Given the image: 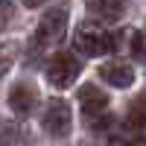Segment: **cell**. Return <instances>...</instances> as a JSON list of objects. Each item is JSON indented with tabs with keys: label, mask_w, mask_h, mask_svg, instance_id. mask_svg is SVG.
Returning a JSON list of instances; mask_svg holds the SVG:
<instances>
[{
	"label": "cell",
	"mask_w": 146,
	"mask_h": 146,
	"mask_svg": "<svg viewBox=\"0 0 146 146\" xmlns=\"http://www.w3.org/2000/svg\"><path fill=\"white\" fill-rule=\"evenodd\" d=\"M35 102H38V91H35V85H29V82H21V85H15V88L9 91V108L18 117H27L35 108Z\"/></svg>",
	"instance_id": "5b68a950"
},
{
	"label": "cell",
	"mask_w": 146,
	"mask_h": 146,
	"mask_svg": "<svg viewBox=\"0 0 146 146\" xmlns=\"http://www.w3.org/2000/svg\"><path fill=\"white\" fill-rule=\"evenodd\" d=\"M18 53H21L18 41H6V44H0V76H3V73H9V67L15 64Z\"/></svg>",
	"instance_id": "30bf717a"
},
{
	"label": "cell",
	"mask_w": 146,
	"mask_h": 146,
	"mask_svg": "<svg viewBox=\"0 0 146 146\" xmlns=\"http://www.w3.org/2000/svg\"><path fill=\"white\" fill-rule=\"evenodd\" d=\"M129 47H131V56L146 62V32H135L129 29Z\"/></svg>",
	"instance_id": "8fae6325"
},
{
	"label": "cell",
	"mask_w": 146,
	"mask_h": 146,
	"mask_svg": "<svg viewBox=\"0 0 146 146\" xmlns=\"http://www.w3.org/2000/svg\"><path fill=\"white\" fill-rule=\"evenodd\" d=\"M41 126L50 137H67V131H70V105L64 100H50L47 108H44Z\"/></svg>",
	"instance_id": "277c9868"
},
{
	"label": "cell",
	"mask_w": 146,
	"mask_h": 146,
	"mask_svg": "<svg viewBox=\"0 0 146 146\" xmlns=\"http://www.w3.org/2000/svg\"><path fill=\"white\" fill-rule=\"evenodd\" d=\"M9 18H12V3L0 0V27H3V23H9Z\"/></svg>",
	"instance_id": "7c38bea8"
},
{
	"label": "cell",
	"mask_w": 146,
	"mask_h": 146,
	"mask_svg": "<svg viewBox=\"0 0 146 146\" xmlns=\"http://www.w3.org/2000/svg\"><path fill=\"white\" fill-rule=\"evenodd\" d=\"M79 105H82L85 117H94V114H102L108 108V96L96 85H82L79 88Z\"/></svg>",
	"instance_id": "ba28073f"
},
{
	"label": "cell",
	"mask_w": 146,
	"mask_h": 146,
	"mask_svg": "<svg viewBox=\"0 0 146 146\" xmlns=\"http://www.w3.org/2000/svg\"><path fill=\"white\" fill-rule=\"evenodd\" d=\"M67 21H70L67 6H56L50 12H44L38 29H35V44H38V47H56V44H62L64 35H67Z\"/></svg>",
	"instance_id": "7a4b0ae2"
},
{
	"label": "cell",
	"mask_w": 146,
	"mask_h": 146,
	"mask_svg": "<svg viewBox=\"0 0 146 146\" xmlns=\"http://www.w3.org/2000/svg\"><path fill=\"white\" fill-rule=\"evenodd\" d=\"M73 44H76V50L82 56H108V53H114L117 47H120V38L114 32H105L100 29L96 23H79L76 32H73Z\"/></svg>",
	"instance_id": "6da1fadb"
},
{
	"label": "cell",
	"mask_w": 146,
	"mask_h": 146,
	"mask_svg": "<svg viewBox=\"0 0 146 146\" xmlns=\"http://www.w3.org/2000/svg\"><path fill=\"white\" fill-rule=\"evenodd\" d=\"M21 3H23V6H27V9H38V6L44 3V0H21Z\"/></svg>",
	"instance_id": "4fadbf2b"
},
{
	"label": "cell",
	"mask_w": 146,
	"mask_h": 146,
	"mask_svg": "<svg viewBox=\"0 0 146 146\" xmlns=\"http://www.w3.org/2000/svg\"><path fill=\"white\" fill-rule=\"evenodd\" d=\"M100 79H105L108 85H114V88H129V85L135 82V70L126 62H105L100 67Z\"/></svg>",
	"instance_id": "52a82bcc"
},
{
	"label": "cell",
	"mask_w": 146,
	"mask_h": 146,
	"mask_svg": "<svg viewBox=\"0 0 146 146\" xmlns=\"http://www.w3.org/2000/svg\"><path fill=\"white\" fill-rule=\"evenodd\" d=\"M126 129L131 131L135 140H146V105H143V100H135V105H131V111L126 117Z\"/></svg>",
	"instance_id": "9c48e42d"
},
{
	"label": "cell",
	"mask_w": 146,
	"mask_h": 146,
	"mask_svg": "<svg viewBox=\"0 0 146 146\" xmlns=\"http://www.w3.org/2000/svg\"><path fill=\"white\" fill-rule=\"evenodd\" d=\"M129 9V0H88V12L96 21H105V23H114L126 15Z\"/></svg>",
	"instance_id": "8992f818"
},
{
	"label": "cell",
	"mask_w": 146,
	"mask_h": 146,
	"mask_svg": "<svg viewBox=\"0 0 146 146\" xmlns=\"http://www.w3.org/2000/svg\"><path fill=\"white\" fill-rule=\"evenodd\" d=\"M79 73H82V62L73 58V53H56L50 58V64H47V82L53 88L64 91V88H70L76 82Z\"/></svg>",
	"instance_id": "3957f363"
}]
</instances>
